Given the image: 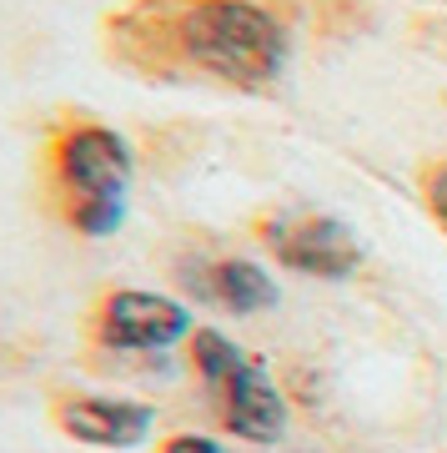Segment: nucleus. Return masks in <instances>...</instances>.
<instances>
[{
  "label": "nucleus",
  "mask_w": 447,
  "mask_h": 453,
  "mask_svg": "<svg viewBox=\"0 0 447 453\" xmlns=\"http://www.w3.org/2000/svg\"><path fill=\"white\" fill-rule=\"evenodd\" d=\"M116 31L241 91H261L287 71V31L261 0H141Z\"/></svg>",
  "instance_id": "1"
},
{
  "label": "nucleus",
  "mask_w": 447,
  "mask_h": 453,
  "mask_svg": "<svg viewBox=\"0 0 447 453\" xmlns=\"http://www.w3.org/2000/svg\"><path fill=\"white\" fill-rule=\"evenodd\" d=\"M131 177V142L101 121H76L50 142V187L61 196V217L80 237H111L121 226Z\"/></svg>",
  "instance_id": "2"
},
{
  "label": "nucleus",
  "mask_w": 447,
  "mask_h": 453,
  "mask_svg": "<svg viewBox=\"0 0 447 453\" xmlns=\"http://www.w3.org/2000/svg\"><path fill=\"white\" fill-rule=\"evenodd\" d=\"M192 333H196L192 312L166 292L116 288L91 312V338L106 353H166L176 342H186Z\"/></svg>",
  "instance_id": "3"
},
{
  "label": "nucleus",
  "mask_w": 447,
  "mask_h": 453,
  "mask_svg": "<svg viewBox=\"0 0 447 453\" xmlns=\"http://www.w3.org/2000/svg\"><path fill=\"white\" fill-rule=\"evenodd\" d=\"M261 242L282 267L307 277H327V282H342L362 267V247L352 237L347 222L337 217H312V211H297V217H267L261 222Z\"/></svg>",
  "instance_id": "4"
},
{
  "label": "nucleus",
  "mask_w": 447,
  "mask_h": 453,
  "mask_svg": "<svg viewBox=\"0 0 447 453\" xmlns=\"http://www.w3.org/2000/svg\"><path fill=\"white\" fill-rule=\"evenodd\" d=\"M50 413H56V428L86 449H136L141 438H151V423H156L151 403L111 398V393H71V398H56Z\"/></svg>",
  "instance_id": "5"
},
{
  "label": "nucleus",
  "mask_w": 447,
  "mask_h": 453,
  "mask_svg": "<svg viewBox=\"0 0 447 453\" xmlns=\"http://www.w3.org/2000/svg\"><path fill=\"white\" fill-rule=\"evenodd\" d=\"M211 403H216V418L226 434L246 438V443H277L287 428V398L256 357H246L226 383L211 388Z\"/></svg>",
  "instance_id": "6"
},
{
  "label": "nucleus",
  "mask_w": 447,
  "mask_h": 453,
  "mask_svg": "<svg viewBox=\"0 0 447 453\" xmlns=\"http://www.w3.org/2000/svg\"><path fill=\"white\" fill-rule=\"evenodd\" d=\"M201 297H211L216 308L237 312V318H252V312L277 308V282L267 277V267H256L252 257H216L201 262L192 277H186Z\"/></svg>",
  "instance_id": "7"
},
{
  "label": "nucleus",
  "mask_w": 447,
  "mask_h": 453,
  "mask_svg": "<svg viewBox=\"0 0 447 453\" xmlns=\"http://www.w3.org/2000/svg\"><path fill=\"white\" fill-rule=\"evenodd\" d=\"M186 342H192V372L201 378V388H207V393L216 388V383H226V378L252 357V353H241L226 333H216V327H196Z\"/></svg>",
  "instance_id": "8"
},
{
  "label": "nucleus",
  "mask_w": 447,
  "mask_h": 453,
  "mask_svg": "<svg viewBox=\"0 0 447 453\" xmlns=\"http://www.w3.org/2000/svg\"><path fill=\"white\" fill-rule=\"evenodd\" d=\"M422 202H428V211L447 226V162H437V166L422 172Z\"/></svg>",
  "instance_id": "9"
},
{
  "label": "nucleus",
  "mask_w": 447,
  "mask_h": 453,
  "mask_svg": "<svg viewBox=\"0 0 447 453\" xmlns=\"http://www.w3.org/2000/svg\"><path fill=\"white\" fill-rule=\"evenodd\" d=\"M156 453H226L216 438H201V434H171Z\"/></svg>",
  "instance_id": "10"
}]
</instances>
